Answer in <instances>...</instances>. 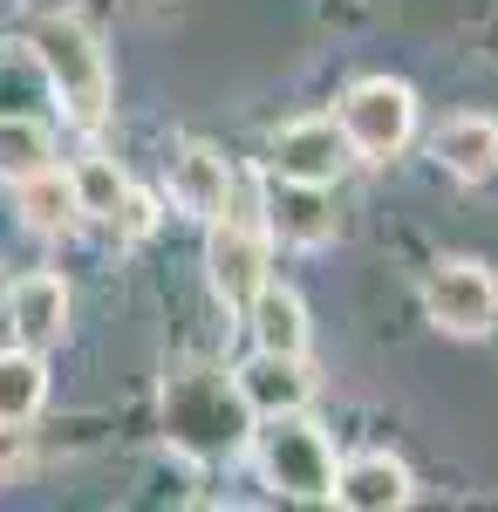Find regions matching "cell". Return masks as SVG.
<instances>
[{
    "mask_svg": "<svg viewBox=\"0 0 498 512\" xmlns=\"http://www.w3.org/2000/svg\"><path fill=\"white\" fill-rule=\"evenodd\" d=\"M164 437L192 465H226L253 444V403L219 362H178L164 376Z\"/></svg>",
    "mask_w": 498,
    "mask_h": 512,
    "instance_id": "6da1fadb",
    "label": "cell"
},
{
    "mask_svg": "<svg viewBox=\"0 0 498 512\" xmlns=\"http://www.w3.org/2000/svg\"><path fill=\"white\" fill-rule=\"evenodd\" d=\"M35 69L62 96L69 123L96 130L110 117V62H103V41H96V28L82 14H48L35 28Z\"/></svg>",
    "mask_w": 498,
    "mask_h": 512,
    "instance_id": "7a4b0ae2",
    "label": "cell"
},
{
    "mask_svg": "<svg viewBox=\"0 0 498 512\" xmlns=\"http://www.w3.org/2000/svg\"><path fill=\"white\" fill-rule=\"evenodd\" d=\"M253 444H260V472L273 492L287 499H328L335 492V444L307 410H273L253 417Z\"/></svg>",
    "mask_w": 498,
    "mask_h": 512,
    "instance_id": "3957f363",
    "label": "cell"
},
{
    "mask_svg": "<svg viewBox=\"0 0 498 512\" xmlns=\"http://www.w3.org/2000/svg\"><path fill=\"white\" fill-rule=\"evenodd\" d=\"M212 239H205V267H212V294L226 301L232 315H246L253 308V294L267 287V260H273V239H267V219L253 212V205H239L226 198V212L219 219H205Z\"/></svg>",
    "mask_w": 498,
    "mask_h": 512,
    "instance_id": "277c9868",
    "label": "cell"
},
{
    "mask_svg": "<svg viewBox=\"0 0 498 512\" xmlns=\"http://www.w3.org/2000/svg\"><path fill=\"white\" fill-rule=\"evenodd\" d=\"M335 123H342L348 151L389 164L403 144H410V130H417V96H410V82L369 76V82H355V89L342 96V117Z\"/></svg>",
    "mask_w": 498,
    "mask_h": 512,
    "instance_id": "5b68a950",
    "label": "cell"
},
{
    "mask_svg": "<svg viewBox=\"0 0 498 512\" xmlns=\"http://www.w3.org/2000/svg\"><path fill=\"white\" fill-rule=\"evenodd\" d=\"M423 315L444 335H485L498 321V280L478 260H437L423 280Z\"/></svg>",
    "mask_w": 498,
    "mask_h": 512,
    "instance_id": "8992f818",
    "label": "cell"
},
{
    "mask_svg": "<svg viewBox=\"0 0 498 512\" xmlns=\"http://www.w3.org/2000/svg\"><path fill=\"white\" fill-rule=\"evenodd\" d=\"M273 178H294V185H335L348 171V137L335 117H294L273 130L267 144Z\"/></svg>",
    "mask_w": 498,
    "mask_h": 512,
    "instance_id": "52a82bcc",
    "label": "cell"
},
{
    "mask_svg": "<svg viewBox=\"0 0 498 512\" xmlns=\"http://www.w3.org/2000/svg\"><path fill=\"white\" fill-rule=\"evenodd\" d=\"M7 328H14V349H55L62 342V328H69V287H62V274H21L7 294Z\"/></svg>",
    "mask_w": 498,
    "mask_h": 512,
    "instance_id": "ba28073f",
    "label": "cell"
},
{
    "mask_svg": "<svg viewBox=\"0 0 498 512\" xmlns=\"http://www.w3.org/2000/svg\"><path fill=\"white\" fill-rule=\"evenodd\" d=\"M260 219H267V239L301 246V253H314V246H328V239L342 233V219L328 205V185H294V178H280V192L267 198Z\"/></svg>",
    "mask_w": 498,
    "mask_h": 512,
    "instance_id": "9c48e42d",
    "label": "cell"
},
{
    "mask_svg": "<svg viewBox=\"0 0 498 512\" xmlns=\"http://www.w3.org/2000/svg\"><path fill=\"white\" fill-rule=\"evenodd\" d=\"M410 472H403V458H389V451H362V458H348V465H335V506L348 512H396L410 506Z\"/></svg>",
    "mask_w": 498,
    "mask_h": 512,
    "instance_id": "30bf717a",
    "label": "cell"
},
{
    "mask_svg": "<svg viewBox=\"0 0 498 512\" xmlns=\"http://www.w3.org/2000/svg\"><path fill=\"white\" fill-rule=\"evenodd\" d=\"M232 198V164L205 144H178L171 151V205L192 219H219Z\"/></svg>",
    "mask_w": 498,
    "mask_h": 512,
    "instance_id": "8fae6325",
    "label": "cell"
},
{
    "mask_svg": "<svg viewBox=\"0 0 498 512\" xmlns=\"http://www.w3.org/2000/svg\"><path fill=\"white\" fill-rule=\"evenodd\" d=\"M232 383H239V396L253 403V417L307 410V396H314V376L301 369V355H273V349H260L246 369H232Z\"/></svg>",
    "mask_w": 498,
    "mask_h": 512,
    "instance_id": "7c38bea8",
    "label": "cell"
},
{
    "mask_svg": "<svg viewBox=\"0 0 498 512\" xmlns=\"http://www.w3.org/2000/svg\"><path fill=\"white\" fill-rule=\"evenodd\" d=\"M437 164L464 178V185H485L498 171V123L492 117H451L437 130Z\"/></svg>",
    "mask_w": 498,
    "mask_h": 512,
    "instance_id": "4fadbf2b",
    "label": "cell"
},
{
    "mask_svg": "<svg viewBox=\"0 0 498 512\" xmlns=\"http://www.w3.org/2000/svg\"><path fill=\"white\" fill-rule=\"evenodd\" d=\"M21 192V219L35 226V233H48V239H62V233H76L82 226V205H76V185H69V171H35V178H21L14 185Z\"/></svg>",
    "mask_w": 498,
    "mask_h": 512,
    "instance_id": "5bb4252c",
    "label": "cell"
},
{
    "mask_svg": "<svg viewBox=\"0 0 498 512\" xmlns=\"http://www.w3.org/2000/svg\"><path fill=\"white\" fill-rule=\"evenodd\" d=\"M246 321H253V335H260V349L273 355H307V308L294 287H260L253 294V308H246Z\"/></svg>",
    "mask_w": 498,
    "mask_h": 512,
    "instance_id": "9a60e30c",
    "label": "cell"
},
{
    "mask_svg": "<svg viewBox=\"0 0 498 512\" xmlns=\"http://www.w3.org/2000/svg\"><path fill=\"white\" fill-rule=\"evenodd\" d=\"M48 396V376H41V355L7 349L0 355V431H21Z\"/></svg>",
    "mask_w": 498,
    "mask_h": 512,
    "instance_id": "2e32d148",
    "label": "cell"
},
{
    "mask_svg": "<svg viewBox=\"0 0 498 512\" xmlns=\"http://www.w3.org/2000/svg\"><path fill=\"white\" fill-rule=\"evenodd\" d=\"M55 164V137L41 130L35 117H0V178L7 185H21V178H35V171H48Z\"/></svg>",
    "mask_w": 498,
    "mask_h": 512,
    "instance_id": "e0dca14e",
    "label": "cell"
},
{
    "mask_svg": "<svg viewBox=\"0 0 498 512\" xmlns=\"http://www.w3.org/2000/svg\"><path fill=\"white\" fill-rule=\"evenodd\" d=\"M69 185H76L82 219H103V226H116V212H123V198H130V178H123L110 158H82L76 171H69Z\"/></svg>",
    "mask_w": 498,
    "mask_h": 512,
    "instance_id": "ac0fdd59",
    "label": "cell"
},
{
    "mask_svg": "<svg viewBox=\"0 0 498 512\" xmlns=\"http://www.w3.org/2000/svg\"><path fill=\"white\" fill-rule=\"evenodd\" d=\"M0 294H7V280H0Z\"/></svg>",
    "mask_w": 498,
    "mask_h": 512,
    "instance_id": "d6986e66",
    "label": "cell"
}]
</instances>
